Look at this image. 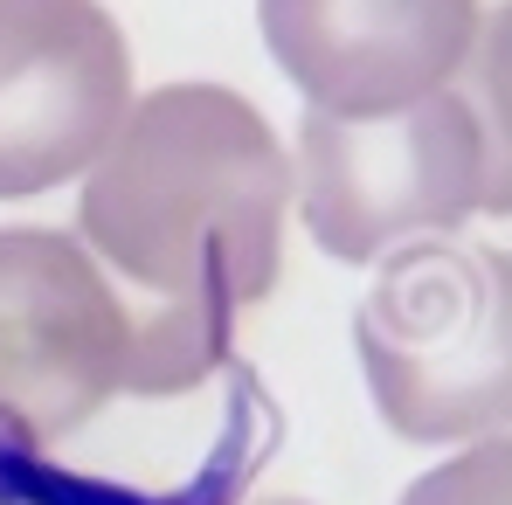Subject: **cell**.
I'll return each instance as SVG.
<instances>
[{"label": "cell", "mask_w": 512, "mask_h": 505, "mask_svg": "<svg viewBox=\"0 0 512 505\" xmlns=\"http://www.w3.org/2000/svg\"><path fill=\"white\" fill-rule=\"evenodd\" d=\"M291 153L229 84H167L132 97L90 160L77 243L132 291H187L222 270L236 298H270L284 270Z\"/></svg>", "instance_id": "cell-1"}, {"label": "cell", "mask_w": 512, "mask_h": 505, "mask_svg": "<svg viewBox=\"0 0 512 505\" xmlns=\"http://www.w3.org/2000/svg\"><path fill=\"white\" fill-rule=\"evenodd\" d=\"M360 374L381 422L409 443H478L512 409V284L492 243L423 236L353 312Z\"/></svg>", "instance_id": "cell-2"}, {"label": "cell", "mask_w": 512, "mask_h": 505, "mask_svg": "<svg viewBox=\"0 0 512 505\" xmlns=\"http://www.w3.org/2000/svg\"><path fill=\"white\" fill-rule=\"evenodd\" d=\"M291 194L326 256L374 263L506 201L499 118H485L457 84L381 118L305 111Z\"/></svg>", "instance_id": "cell-3"}, {"label": "cell", "mask_w": 512, "mask_h": 505, "mask_svg": "<svg viewBox=\"0 0 512 505\" xmlns=\"http://www.w3.org/2000/svg\"><path fill=\"white\" fill-rule=\"evenodd\" d=\"M125 284L70 229H0V422L49 450L125 395Z\"/></svg>", "instance_id": "cell-4"}, {"label": "cell", "mask_w": 512, "mask_h": 505, "mask_svg": "<svg viewBox=\"0 0 512 505\" xmlns=\"http://www.w3.org/2000/svg\"><path fill=\"white\" fill-rule=\"evenodd\" d=\"M132 111V49L97 0H0V201L90 173Z\"/></svg>", "instance_id": "cell-5"}, {"label": "cell", "mask_w": 512, "mask_h": 505, "mask_svg": "<svg viewBox=\"0 0 512 505\" xmlns=\"http://www.w3.org/2000/svg\"><path fill=\"white\" fill-rule=\"evenodd\" d=\"M277 70L312 111L381 118L450 90L485 42V0H256Z\"/></svg>", "instance_id": "cell-6"}, {"label": "cell", "mask_w": 512, "mask_h": 505, "mask_svg": "<svg viewBox=\"0 0 512 505\" xmlns=\"http://www.w3.org/2000/svg\"><path fill=\"white\" fill-rule=\"evenodd\" d=\"M125 312H132V346H125V395H180L194 381H208L229 360L236 339V284L222 270H201L187 291H132L125 284Z\"/></svg>", "instance_id": "cell-7"}, {"label": "cell", "mask_w": 512, "mask_h": 505, "mask_svg": "<svg viewBox=\"0 0 512 505\" xmlns=\"http://www.w3.org/2000/svg\"><path fill=\"white\" fill-rule=\"evenodd\" d=\"M402 505H512V457L506 436H478L471 450H457L450 464L423 471Z\"/></svg>", "instance_id": "cell-8"}, {"label": "cell", "mask_w": 512, "mask_h": 505, "mask_svg": "<svg viewBox=\"0 0 512 505\" xmlns=\"http://www.w3.org/2000/svg\"><path fill=\"white\" fill-rule=\"evenodd\" d=\"M256 505H312V499H256Z\"/></svg>", "instance_id": "cell-9"}]
</instances>
